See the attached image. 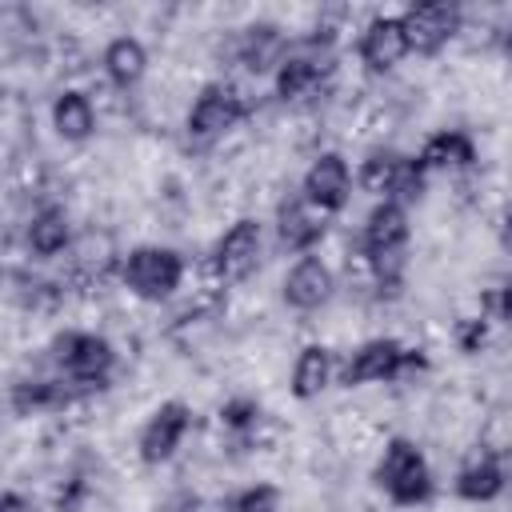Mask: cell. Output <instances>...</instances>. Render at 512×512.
Masks as SVG:
<instances>
[{
  "label": "cell",
  "instance_id": "cell-13",
  "mask_svg": "<svg viewBox=\"0 0 512 512\" xmlns=\"http://www.w3.org/2000/svg\"><path fill=\"white\" fill-rule=\"evenodd\" d=\"M404 56H412V48H408V32H404L400 12H380L360 28L356 60L368 76H388L392 68L404 64Z\"/></svg>",
  "mask_w": 512,
  "mask_h": 512
},
{
  "label": "cell",
  "instance_id": "cell-4",
  "mask_svg": "<svg viewBox=\"0 0 512 512\" xmlns=\"http://www.w3.org/2000/svg\"><path fill=\"white\" fill-rule=\"evenodd\" d=\"M188 276V260L172 244H136L120 252V284L144 300V304H164L180 292Z\"/></svg>",
  "mask_w": 512,
  "mask_h": 512
},
{
  "label": "cell",
  "instance_id": "cell-16",
  "mask_svg": "<svg viewBox=\"0 0 512 512\" xmlns=\"http://www.w3.org/2000/svg\"><path fill=\"white\" fill-rule=\"evenodd\" d=\"M328 220L332 216H324L320 208H312L300 192L296 196H284L280 204H276V244L284 248V252H292V256H312L320 244H324V236H328Z\"/></svg>",
  "mask_w": 512,
  "mask_h": 512
},
{
  "label": "cell",
  "instance_id": "cell-8",
  "mask_svg": "<svg viewBox=\"0 0 512 512\" xmlns=\"http://www.w3.org/2000/svg\"><path fill=\"white\" fill-rule=\"evenodd\" d=\"M264 256V224L256 216H236L212 244L208 252V276L216 288H228V284H240L256 272Z\"/></svg>",
  "mask_w": 512,
  "mask_h": 512
},
{
  "label": "cell",
  "instance_id": "cell-10",
  "mask_svg": "<svg viewBox=\"0 0 512 512\" xmlns=\"http://www.w3.org/2000/svg\"><path fill=\"white\" fill-rule=\"evenodd\" d=\"M352 184H356V172H352L348 156L336 148H324L308 160V168L300 176V196L312 208H320L324 216H340L352 200Z\"/></svg>",
  "mask_w": 512,
  "mask_h": 512
},
{
  "label": "cell",
  "instance_id": "cell-26",
  "mask_svg": "<svg viewBox=\"0 0 512 512\" xmlns=\"http://www.w3.org/2000/svg\"><path fill=\"white\" fill-rule=\"evenodd\" d=\"M452 340H456V348H460L464 356H476V352L488 344V316H484V312L460 316V320L452 324Z\"/></svg>",
  "mask_w": 512,
  "mask_h": 512
},
{
  "label": "cell",
  "instance_id": "cell-23",
  "mask_svg": "<svg viewBox=\"0 0 512 512\" xmlns=\"http://www.w3.org/2000/svg\"><path fill=\"white\" fill-rule=\"evenodd\" d=\"M336 368H340V360H336V352L328 348V344H304L300 352H296V360H292V376H288V392L296 396V400H320L332 384H336Z\"/></svg>",
  "mask_w": 512,
  "mask_h": 512
},
{
  "label": "cell",
  "instance_id": "cell-6",
  "mask_svg": "<svg viewBox=\"0 0 512 512\" xmlns=\"http://www.w3.org/2000/svg\"><path fill=\"white\" fill-rule=\"evenodd\" d=\"M356 188L376 200L412 204L424 196L428 172L416 164V156H404L396 148H372V152H364V160L356 168Z\"/></svg>",
  "mask_w": 512,
  "mask_h": 512
},
{
  "label": "cell",
  "instance_id": "cell-29",
  "mask_svg": "<svg viewBox=\"0 0 512 512\" xmlns=\"http://www.w3.org/2000/svg\"><path fill=\"white\" fill-rule=\"evenodd\" d=\"M492 308H496V316H500V320H508V324H512V276H508V280H500V288L492 292Z\"/></svg>",
  "mask_w": 512,
  "mask_h": 512
},
{
  "label": "cell",
  "instance_id": "cell-22",
  "mask_svg": "<svg viewBox=\"0 0 512 512\" xmlns=\"http://www.w3.org/2000/svg\"><path fill=\"white\" fill-rule=\"evenodd\" d=\"M48 124L64 144H84L96 136L100 116H96V104L84 88H60L48 104Z\"/></svg>",
  "mask_w": 512,
  "mask_h": 512
},
{
  "label": "cell",
  "instance_id": "cell-30",
  "mask_svg": "<svg viewBox=\"0 0 512 512\" xmlns=\"http://www.w3.org/2000/svg\"><path fill=\"white\" fill-rule=\"evenodd\" d=\"M496 236H500V248L504 252H512V200L500 208V216H496Z\"/></svg>",
  "mask_w": 512,
  "mask_h": 512
},
{
  "label": "cell",
  "instance_id": "cell-14",
  "mask_svg": "<svg viewBox=\"0 0 512 512\" xmlns=\"http://www.w3.org/2000/svg\"><path fill=\"white\" fill-rule=\"evenodd\" d=\"M332 296H336V272H332V264H328L320 252L296 256V260L288 264V272H284V280H280V300H284V308L308 316V312H320Z\"/></svg>",
  "mask_w": 512,
  "mask_h": 512
},
{
  "label": "cell",
  "instance_id": "cell-24",
  "mask_svg": "<svg viewBox=\"0 0 512 512\" xmlns=\"http://www.w3.org/2000/svg\"><path fill=\"white\" fill-rule=\"evenodd\" d=\"M216 420L228 436L236 440H248L260 424H264V404L256 396H228L220 408H216Z\"/></svg>",
  "mask_w": 512,
  "mask_h": 512
},
{
  "label": "cell",
  "instance_id": "cell-11",
  "mask_svg": "<svg viewBox=\"0 0 512 512\" xmlns=\"http://www.w3.org/2000/svg\"><path fill=\"white\" fill-rule=\"evenodd\" d=\"M188 432H192V404H184V400H164V404H156L152 416L140 424V436H136V456H140V464H148V468L168 464V460L180 452V444H184Z\"/></svg>",
  "mask_w": 512,
  "mask_h": 512
},
{
  "label": "cell",
  "instance_id": "cell-21",
  "mask_svg": "<svg viewBox=\"0 0 512 512\" xmlns=\"http://www.w3.org/2000/svg\"><path fill=\"white\" fill-rule=\"evenodd\" d=\"M148 48H144V40L140 36H132V32H120V36H112L104 48H100V72H104V80L116 88V92H132V88H140L144 84V76H148Z\"/></svg>",
  "mask_w": 512,
  "mask_h": 512
},
{
  "label": "cell",
  "instance_id": "cell-3",
  "mask_svg": "<svg viewBox=\"0 0 512 512\" xmlns=\"http://www.w3.org/2000/svg\"><path fill=\"white\" fill-rule=\"evenodd\" d=\"M372 480L396 508H424L436 496L432 464L420 452V444L408 440V436H388L384 440V448L376 456V468H372Z\"/></svg>",
  "mask_w": 512,
  "mask_h": 512
},
{
  "label": "cell",
  "instance_id": "cell-1",
  "mask_svg": "<svg viewBox=\"0 0 512 512\" xmlns=\"http://www.w3.org/2000/svg\"><path fill=\"white\" fill-rule=\"evenodd\" d=\"M48 360H52L56 376H64L84 396L104 392L112 384V372H116L112 340L92 332V328H64V332H56L52 344H48Z\"/></svg>",
  "mask_w": 512,
  "mask_h": 512
},
{
  "label": "cell",
  "instance_id": "cell-28",
  "mask_svg": "<svg viewBox=\"0 0 512 512\" xmlns=\"http://www.w3.org/2000/svg\"><path fill=\"white\" fill-rule=\"evenodd\" d=\"M0 512H36V500L24 496L20 488H8V492L0 496Z\"/></svg>",
  "mask_w": 512,
  "mask_h": 512
},
{
  "label": "cell",
  "instance_id": "cell-18",
  "mask_svg": "<svg viewBox=\"0 0 512 512\" xmlns=\"http://www.w3.org/2000/svg\"><path fill=\"white\" fill-rule=\"evenodd\" d=\"M76 240L72 232V212L60 200H40L32 208V216L24 220V248L36 260H56L60 252H68Z\"/></svg>",
  "mask_w": 512,
  "mask_h": 512
},
{
  "label": "cell",
  "instance_id": "cell-27",
  "mask_svg": "<svg viewBox=\"0 0 512 512\" xmlns=\"http://www.w3.org/2000/svg\"><path fill=\"white\" fill-rule=\"evenodd\" d=\"M88 496H92L88 476H84V472H68V476L60 480L56 496H52V512H80V508L88 504Z\"/></svg>",
  "mask_w": 512,
  "mask_h": 512
},
{
  "label": "cell",
  "instance_id": "cell-19",
  "mask_svg": "<svg viewBox=\"0 0 512 512\" xmlns=\"http://www.w3.org/2000/svg\"><path fill=\"white\" fill-rule=\"evenodd\" d=\"M84 400L80 388H72L64 376H24L8 388V408L12 416H44V412H64L68 404Z\"/></svg>",
  "mask_w": 512,
  "mask_h": 512
},
{
  "label": "cell",
  "instance_id": "cell-5",
  "mask_svg": "<svg viewBox=\"0 0 512 512\" xmlns=\"http://www.w3.org/2000/svg\"><path fill=\"white\" fill-rule=\"evenodd\" d=\"M248 116H252V100L232 80H208L184 112V136L192 144H216L228 132H236Z\"/></svg>",
  "mask_w": 512,
  "mask_h": 512
},
{
  "label": "cell",
  "instance_id": "cell-9",
  "mask_svg": "<svg viewBox=\"0 0 512 512\" xmlns=\"http://www.w3.org/2000/svg\"><path fill=\"white\" fill-rule=\"evenodd\" d=\"M332 72H336V60L332 52H320V48H308V44H296L284 64L272 72V96L280 104H304V100H316L332 88Z\"/></svg>",
  "mask_w": 512,
  "mask_h": 512
},
{
  "label": "cell",
  "instance_id": "cell-7",
  "mask_svg": "<svg viewBox=\"0 0 512 512\" xmlns=\"http://www.w3.org/2000/svg\"><path fill=\"white\" fill-rule=\"evenodd\" d=\"M412 240V220H408V204L396 200H376L360 224L356 236V252L372 264H380L384 272H400L404 252Z\"/></svg>",
  "mask_w": 512,
  "mask_h": 512
},
{
  "label": "cell",
  "instance_id": "cell-25",
  "mask_svg": "<svg viewBox=\"0 0 512 512\" xmlns=\"http://www.w3.org/2000/svg\"><path fill=\"white\" fill-rule=\"evenodd\" d=\"M228 512H280V488L276 484H248L232 492Z\"/></svg>",
  "mask_w": 512,
  "mask_h": 512
},
{
  "label": "cell",
  "instance_id": "cell-17",
  "mask_svg": "<svg viewBox=\"0 0 512 512\" xmlns=\"http://www.w3.org/2000/svg\"><path fill=\"white\" fill-rule=\"evenodd\" d=\"M504 488H508L504 460H500L496 448H484V444L472 448V452L460 460L456 476H452V492H456L464 504H492L496 496H504Z\"/></svg>",
  "mask_w": 512,
  "mask_h": 512
},
{
  "label": "cell",
  "instance_id": "cell-15",
  "mask_svg": "<svg viewBox=\"0 0 512 512\" xmlns=\"http://www.w3.org/2000/svg\"><path fill=\"white\" fill-rule=\"evenodd\" d=\"M288 52H292L288 32L272 20H252V24L236 28V36H232V60L252 76H272Z\"/></svg>",
  "mask_w": 512,
  "mask_h": 512
},
{
  "label": "cell",
  "instance_id": "cell-2",
  "mask_svg": "<svg viewBox=\"0 0 512 512\" xmlns=\"http://www.w3.org/2000/svg\"><path fill=\"white\" fill-rule=\"evenodd\" d=\"M420 372H428V356L420 348H408L396 336H372V340H360L348 356H340L336 384L340 388L396 384V380H408Z\"/></svg>",
  "mask_w": 512,
  "mask_h": 512
},
{
  "label": "cell",
  "instance_id": "cell-31",
  "mask_svg": "<svg viewBox=\"0 0 512 512\" xmlns=\"http://www.w3.org/2000/svg\"><path fill=\"white\" fill-rule=\"evenodd\" d=\"M496 44H500V52H504V60L512 64V24H508V28L500 32V40H496Z\"/></svg>",
  "mask_w": 512,
  "mask_h": 512
},
{
  "label": "cell",
  "instance_id": "cell-20",
  "mask_svg": "<svg viewBox=\"0 0 512 512\" xmlns=\"http://www.w3.org/2000/svg\"><path fill=\"white\" fill-rule=\"evenodd\" d=\"M416 164L428 176H440V172H472L480 164V148H476L472 132H464V128H440V132H432L420 144Z\"/></svg>",
  "mask_w": 512,
  "mask_h": 512
},
{
  "label": "cell",
  "instance_id": "cell-12",
  "mask_svg": "<svg viewBox=\"0 0 512 512\" xmlns=\"http://www.w3.org/2000/svg\"><path fill=\"white\" fill-rule=\"evenodd\" d=\"M400 20H404V32H408L412 56H436V52H444L460 36V28H464V12L456 4H444V0L408 4L400 12Z\"/></svg>",
  "mask_w": 512,
  "mask_h": 512
}]
</instances>
